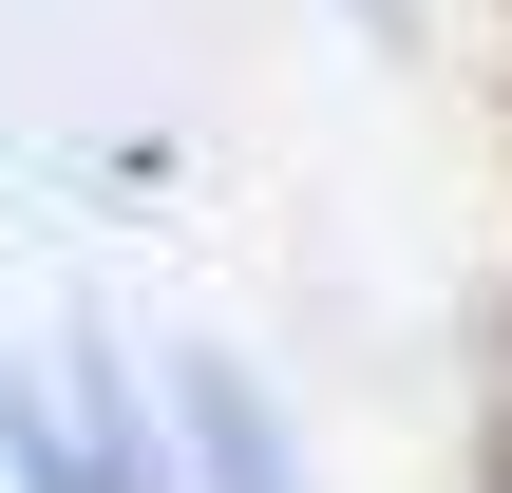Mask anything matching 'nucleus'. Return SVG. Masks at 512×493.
<instances>
[{
    "label": "nucleus",
    "instance_id": "3",
    "mask_svg": "<svg viewBox=\"0 0 512 493\" xmlns=\"http://www.w3.org/2000/svg\"><path fill=\"white\" fill-rule=\"evenodd\" d=\"M361 38H418V0H361Z\"/></svg>",
    "mask_w": 512,
    "mask_h": 493
},
{
    "label": "nucleus",
    "instance_id": "2",
    "mask_svg": "<svg viewBox=\"0 0 512 493\" xmlns=\"http://www.w3.org/2000/svg\"><path fill=\"white\" fill-rule=\"evenodd\" d=\"M0 493H114V475H95V437H76L19 361H0Z\"/></svg>",
    "mask_w": 512,
    "mask_h": 493
},
{
    "label": "nucleus",
    "instance_id": "1",
    "mask_svg": "<svg viewBox=\"0 0 512 493\" xmlns=\"http://www.w3.org/2000/svg\"><path fill=\"white\" fill-rule=\"evenodd\" d=\"M171 456H190V493H323V475H304V437H285V399H266L228 342L171 361Z\"/></svg>",
    "mask_w": 512,
    "mask_h": 493
}]
</instances>
